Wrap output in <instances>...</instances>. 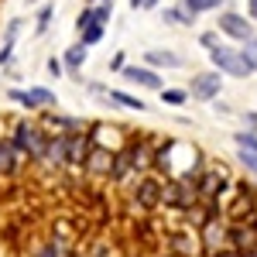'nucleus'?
Segmentation results:
<instances>
[{"label":"nucleus","mask_w":257,"mask_h":257,"mask_svg":"<svg viewBox=\"0 0 257 257\" xmlns=\"http://www.w3.org/2000/svg\"><path fill=\"white\" fill-rule=\"evenodd\" d=\"M209 257H247L243 250H237V247H219L216 254H209Z\"/></svg>","instance_id":"nucleus-39"},{"label":"nucleus","mask_w":257,"mask_h":257,"mask_svg":"<svg viewBox=\"0 0 257 257\" xmlns=\"http://www.w3.org/2000/svg\"><path fill=\"white\" fill-rule=\"evenodd\" d=\"M52 21H55V4H38V11H35V35L38 38L48 35Z\"/></svg>","instance_id":"nucleus-23"},{"label":"nucleus","mask_w":257,"mask_h":257,"mask_svg":"<svg viewBox=\"0 0 257 257\" xmlns=\"http://www.w3.org/2000/svg\"><path fill=\"white\" fill-rule=\"evenodd\" d=\"M120 79L131 82V86H138V89H151V93H161V89H165V79H161V72L148 69L144 62H141V65H123Z\"/></svg>","instance_id":"nucleus-10"},{"label":"nucleus","mask_w":257,"mask_h":257,"mask_svg":"<svg viewBox=\"0 0 257 257\" xmlns=\"http://www.w3.org/2000/svg\"><path fill=\"white\" fill-rule=\"evenodd\" d=\"M24 31V18H11L7 21V28H4V41H11V45H18V35Z\"/></svg>","instance_id":"nucleus-30"},{"label":"nucleus","mask_w":257,"mask_h":257,"mask_svg":"<svg viewBox=\"0 0 257 257\" xmlns=\"http://www.w3.org/2000/svg\"><path fill=\"white\" fill-rule=\"evenodd\" d=\"M123 65H127V52H113V55H110V62H106V69H110V72H123Z\"/></svg>","instance_id":"nucleus-36"},{"label":"nucleus","mask_w":257,"mask_h":257,"mask_svg":"<svg viewBox=\"0 0 257 257\" xmlns=\"http://www.w3.org/2000/svg\"><path fill=\"white\" fill-rule=\"evenodd\" d=\"M131 4V11H144V0H127Z\"/></svg>","instance_id":"nucleus-43"},{"label":"nucleus","mask_w":257,"mask_h":257,"mask_svg":"<svg viewBox=\"0 0 257 257\" xmlns=\"http://www.w3.org/2000/svg\"><path fill=\"white\" fill-rule=\"evenodd\" d=\"M28 161L21 158L18 151H14V144L7 141V134H0V182H7V178H14L24 168Z\"/></svg>","instance_id":"nucleus-18"},{"label":"nucleus","mask_w":257,"mask_h":257,"mask_svg":"<svg viewBox=\"0 0 257 257\" xmlns=\"http://www.w3.org/2000/svg\"><path fill=\"white\" fill-rule=\"evenodd\" d=\"M213 110H216L219 117H226V113H233V110H230V103H223V99H213Z\"/></svg>","instance_id":"nucleus-40"},{"label":"nucleus","mask_w":257,"mask_h":257,"mask_svg":"<svg viewBox=\"0 0 257 257\" xmlns=\"http://www.w3.org/2000/svg\"><path fill=\"white\" fill-rule=\"evenodd\" d=\"M82 86H86V93H93V96H106V89H110V86H103V82L99 79H82Z\"/></svg>","instance_id":"nucleus-37"},{"label":"nucleus","mask_w":257,"mask_h":257,"mask_svg":"<svg viewBox=\"0 0 257 257\" xmlns=\"http://www.w3.org/2000/svg\"><path fill=\"white\" fill-rule=\"evenodd\" d=\"M165 243H168V254H175V257H202L199 233H192L189 226H178V230H172V233L165 237Z\"/></svg>","instance_id":"nucleus-11"},{"label":"nucleus","mask_w":257,"mask_h":257,"mask_svg":"<svg viewBox=\"0 0 257 257\" xmlns=\"http://www.w3.org/2000/svg\"><path fill=\"white\" fill-rule=\"evenodd\" d=\"M89 24H96V14H93V4H82V11L76 14V31H82V28H89Z\"/></svg>","instance_id":"nucleus-31"},{"label":"nucleus","mask_w":257,"mask_h":257,"mask_svg":"<svg viewBox=\"0 0 257 257\" xmlns=\"http://www.w3.org/2000/svg\"><path fill=\"white\" fill-rule=\"evenodd\" d=\"M196 202H199L196 182H185V178H165V185H161V206H165V209H178V213H185V209H192Z\"/></svg>","instance_id":"nucleus-5"},{"label":"nucleus","mask_w":257,"mask_h":257,"mask_svg":"<svg viewBox=\"0 0 257 257\" xmlns=\"http://www.w3.org/2000/svg\"><path fill=\"white\" fill-rule=\"evenodd\" d=\"M45 72H48L52 79H62V76H65V65H62V55H52V59L45 62Z\"/></svg>","instance_id":"nucleus-33"},{"label":"nucleus","mask_w":257,"mask_h":257,"mask_svg":"<svg viewBox=\"0 0 257 257\" xmlns=\"http://www.w3.org/2000/svg\"><path fill=\"white\" fill-rule=\"evenodd\" d=\"M38 4H45V0H24V7H38Z\"/></svg>","instance_id":"nucleus-45"},{"label":"nucleus","mask_w":257,"mask_h":257,"mask_svg":"<svg viewBox=\"0 0 257 257\" xmlns=\"http://www.w3.org/2000/svg\"><path fill=\"white\" fill-rule=\"evenodd\" d=\"M11 65H14V45L0 41V69H11Z\"/></svg>","instance_id":"nucleus-34"},{"label":"nucleus","mask_w":257,"mask_h":257,"mask_svg":"<svg viewBox=\"0 0 257 257\" xmlns=\"http://www.w3.org/2000/svg\"><path fill=\"white\" fill-rule=\"evenodd\" d=\"M141 62H144L148 69H155V72H172V69H182V65H185V59H182L178 52H172V48H148V52L141 55Z\"/></svg>","instance_id":"nucleus-16"},{"label":"nucleus","mask_w":257,"mask_h":257,"mask_svg":"<svg viewBox=\"0 0 257 257\" xmlns=\"http://www.w3.org/2000/svg\"><path fill=\"white\" fill-rule=\"evenodd\" d=\"M199 45H202L206 52H213V48L219 45V31L216 28H213V31H202V35H199Z\"/></svg>","instance_id":"nucleus-35"},{"label":"nucleus","mask_w":257,"mask_h":257,"mask_svg":"<svg viewBox=\"0 0 257 257\" xmlns=\"http://www.w3.org/2000/svg\"><path fill=\"white\" fill-rule=\"evenodd\" d=\"M161 7V0H144V11H158Z\"/></svg>","instance_id":"nucleus-42"},{"label":"nucleus","mask_w":257,"mask_h":257,"mask_svg":"<svg viewBox=\"0 0 257 257\" xmlns=\"http://www.w3.org/2000/svg\"><path fill=\"white\" fill-rule=\"evenodd\" d=\"M161 21H165L168 28H192V24H196V14H189V11L182 7V0H178V4H172V7L161 11Z\"/></svg>","instance_id":"nucleus-21"},{"label":"nucleus","mask_w":257,"mask_h":257,"mask_svg":"<svg viewBox=\"0 0 257 257\" xmlns=\"http://www.w3.org/2000/svg\"><path fill=\"white\" fill-rule=\"evenodd\" d=\"M237 161H240V168H243L250 178H257V155L254 151H240L237 148Z\"/></svg>","instance_id":"nucleus-29"},{"label":"nucleus","mask_w":257,"mask_h":257,"mask_svg":"<svg viewBox=\"0 0 257 257\" xmlns=\"http://www.w3.org/2000/svg\"><path fill=\"white\" fill-rule=\"evenodd\" d=\"M120 134H123L120 127H110V123H103V120H93V123H89V138H93V144H99V148H110V151L123 148Z\"/></svg>","instance_id":"nucleus-19"},{"label":"nucleus","mask_w":257,"mask_h":257,"mask_svg":"<svg viewBox=\"0 0 257 257\" xmlns=\"http://www.w3.org/2000/svg\"><path fill=\"white\" fill-rule=\"evenodd\" d=\"M161 185H165V178L158 175H138L134 182H131V202L138 206L141 213H155V209H161Z\"/></svg>","instance_id":"nucleus-3"},{"label":"nucleus","mask_w":257,"mask_h":257,"mask_svg":"<svg viewBox=\"0 0 257 257\" xmlns=\"http://www.w3.org/2000/svg\"><path fill=\"white\" fill-rule=\"evenodd\" d=\"M69 243H62V240H55V237H48V240H41L38 247L31 250L28 257H69Z\"/></svg>","instance_id":"nucleus-22"},{"label":"nucleus","mask_w":257,"mask_h":257,"mask_svg":"<svg viewBox=\"0 0 257 257\" xmlns=\"http://www.w3.org/2000/svg\"><path fill=\"white\" fill-rule=\"evenodd\" d=\"M185 89H189V99H196V103H213L223 93V76H219L216 69H202V72H196L189 79Z\"/></svg>","instance_id":"nucleus-6"},{"label":"nucleus","mask_w":257,"mask_h":257,"mask_svg":"<svg viewBox=\"0 0 257 257\" xmlns=\"http://www.w3.org/2000/svg\"><path fill=\"white\" fill-rule=\"evenodd\" d=\"M240 120H243V131H257V110H243Z\"/></svg>","instance_id":"nucleus-38"},{"label":"nucleus","mask_w":257,"mask_h":257,"mask_svg":"<svg viewBox=\"0 0 257 257\" xmlns=\"http://www.w3.org/2000/svg\"><path fill=\"white\" fill-rule=\"evenodd\" d=\"M223 4H226V0H182V7H185V11H189V14H209V11H219V7H223Z\"/></svg>","instance_id":"nucleus-26"},{"label":"nucleus","mask_w":257,"mask_h":257,"mask_svg":"<svg viewBox=\"0 0 257 257\" xmlns=\"http://www.w3.org/2000/svg\"><path fill=\"white\" fill-rule=\"evenodd\" d=\"M226 230H230V223L226 216H209L202 226H199V247H202V257L216 254L219 247H226Z\"/></svg>","instance_id":"nucleus-8"},{"label":"nucleus","mask_w":257,"mask_h":257,"mask_svg":"<svg viewBox=\"0 0 257 257\" xmlns=\"http://www.w3.org/2000/svg\"><path fill=\"white\" fill-rule=\"evenodd\" d=\"M110 168H113V151L93 144L89 155H86V161H82V172H86L89 178H103V182H110Z\"/></svg>","instance_id":"nucleus-13"},{"label":"nucleus","mask_w":257,"mask_h":257,"mask_svg":"<svg viewBox=\"0 0 257 257\" xmlns=\"http://www.w3.org/2000/svg\"><path fill=\"white\" fill-rule=\"evenodd\" d=\"M161 106H185L189 103V89H182V86H165L158 93Z\"/></svg>","instance_id":"nucleus-24"},{"label":"nucleus","mask_w":257,"mask_h":257,"mask_svg":"<svg viewBox=\"0 0 257 257\" xmlns=\"http://www.w3.org/2000/svg\"><path fill=\"white\" fill-rule=\"evenodd\" d=\"M226 247H237L243 254H254L257 250V223H230Z\"/></svg>","instance_id":"nucleus-14"},{"label":"nucleus","mask_w":257,"mask_h":257,"mask_svg":"<svg viewBox=\"0 0 257 257\" xmlns=\"http://www.w3.org/2000/svg\"><path fill=\"white\" fill-rule=\"evenodd\" d=\"M93 148V138L89 131H76V134H65V168H76L82 172V161Z\"/></svg>","instance_id":"nucleus-12"},{"label":"nucleus","mask_w":257,"mask_h":257,"mask_svg":"<svg viewBox=\"0 0 257 257\" xmlns=\"http://www.w3.org/2000/svg\"><path fill=\"white\" fill-rule=\"evenodd\" d=\"M216 31L223 35V38H230V41H237V45H243L247 38H254V21L247 18V14H240V11H219Z\"/></svg>","instance_id":"nucleus-7"},{"label":"nucleus","mask_w":257,"mask_h":257,"mask_svg":"<svg viewBox=\"0 0 257 257\" xmlns=\"http://www.w3.org/2000/svg\"><path fill=\"white\" fill-rule=\"evenodd\" d=\"M233 144H237L240 151H254L257 155V131H237L233 134Z\"/></svg>","instance_id":"nucleus-28"},{"label":"nucleus","mask_w":257,"mask_h":257,"mask_svg":"<svg viewBox=\"0 0 257 257\" xmlns=\"http://www.w3.org/2000/svg\"><path fill=\"white\" fill-rule=\"evenodd\" d=\"M38 123L52 134H76V131H89V120L76 117V113H62V110H41Z\"/></svg>","instance_id":"nucleus-9"},{"label":"nucleus","mask_w":257,"mask_h":257,"mask_svg":"<svg viewBox=\"0 0 257 257\" xmlns=\"http://www.w3.org/2000/svg\"><path fill=\"white\" fill-rule=\"evenodd\" d=\"M69 257H89V254H86V250H79V247H72V250H69Z\"/></svg>","instance_id":"nucleus-44"},{"label":"nucleus","mask_w":257,"mask_h":257,"mask_svg":"<svg viewBox=\"0 0 257 257\" xmlns=\"http://www.w3.org/2000/svg\"><path fill=\"white\" fill-rule=\"evenodd\" d=\"M86 4H113V0H86Z\"/></svg>","instance_id":"nucleus-46"},{"label":"nucleus","mask_w":257,"mask_h":257,"mask_svg":"<svg viewBox=\"0 0 257 257\" xmlns=\"http://www.w3.org/2000/svg\"><path fill=\"white\" fill-rule=\"evenodd\" d=\"M226 189H230V175H226L223 165H206L196 175V196H199V202H206V206H219V196H223Z\"/></svg>","instance_id":"nucleus-2"},{"label":"nucleus","mask_w":257,"mask_h":257,"mask_svg":"<svg viewBox=\"0 0 257 257\" xmlns=\"http://www.w3.org/2000/svg\"><path fill=\"white\" fill-rule=\"evenodd\" d=\"M103 38H106V24H89V28H82V31H79V38H76V41H82L86 48H96Z\"/></svg>","instance_id":"nucleus-25"},{"label":"nucleus","mask_w":257,"mask_h":257,"mask_svg":"<svg viewBox=\"0 0 257 257\" xmlns=\"http://www.w3.org/2000/svg\"><path fill=\"white\" fill-rule=\"evenodd\" d=\"M134 165H131V155H127V148H117L113 151V168H110V185H127V182H134Z\"/></svg>","instance_id":"nucleus-20"},{"label":"nucleus","mask_w":257,"mask_h":257,"mask_svg":"<svg viewBox=\"0 0 257 257\" xmlns=\"http://www.w3.org/2000/svg\"><path fill=\"white\" fill-rule=\"evenodd\" d=\"M240 55H243V62H247V69H250V72H257V35L240 45Z\"/></svg>","instance_id":"nucleus-27"},{"label":"nucleus","mask_w":257,"mask_h":257,"mask_svg":"<svg viewBox=\"0 0 257 257\" xmlns=\"http://www.w3.org/2000/svg\"><path fill=\"white\" fill-rule=\"evenodd\" d=\"M89 62V48L82 45V41H72L65 52H62V65H65V76L72 82H79L82 86V65Z\"/></svg>","instance_id":"nucleus-15"},{"label":"nucleus","mask_w":257,"mask_h":257,"mask_svg":"<svg viewBox=\"0 0 257 257\" xmlns=\"http://www.w3.org/2000/svg\"><path fill=\"white\" fill-rule=\"evenodd\" d=\"M247 18L257 24V0H247Z\"/></svg>","instance_id":"nucleus-41"},{"label":"nucleus","mask_w":257,"mask_h":257,"mask_svg":"<svg viewBox=\"0 0 257 257\" xmlns=\"http://www.w3.org/2000/svg\"><path fill=\"white\" fill-rule=\"evenodd\" d=\"M93 14H96V24H110L113 21V4H93Z\"/></svg>","instance_id":"nucleus-32"},{"label":"nucleus","mask_w":257,"mask_h":257,"mask_svg":"<svg viewBox=\"0 0 257 257\" xmlns=\"http://www.w3.org/2000/svg\"><path fill=\"white\" fill-rule=\"evenodd\" d=\"M99 103H106L110 110H131V113H144V110H148V103L141 96L127 93V89H117V86H110L106 96H99Z\"/></svg>","instance_id":"nucleus-17"},{"label":"nucleus","mask_w":257,"mask_h":257,"mask_svg":"<svg viewBox=\"0 0 257 257\" xmlns=\"http://www.w3.org/2000/svg\"><path fill=\"white\" fill-rule=\"evenodd\" d=\"M48 138H52V131H45L38 120H28V117L14 120V127H11V134H7V141L14 144V151H18L28 165H41V161H45Z\"/></svg>","instance_id":"nucleus-1"},{"label":"nucleus","mask_w":257,"mask_h":257,"mask_svg":"<svg viewBox=\"0 0 257 257\" xmlns=\"http://www.w3.org/2000/svg\"><path fill=\"white\" fill-rule=\"evenodd\" d=\"M209 62H213V69H216L219 76H230V79H247V76H254V72L247 69L243 55H240V48L226 45V41H219L216 48L209 52Z\"/></svg>","instance_id":"nucleus-4"}]
</instances>
